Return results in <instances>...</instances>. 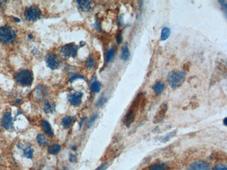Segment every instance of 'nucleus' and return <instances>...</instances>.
Listing matches in <instances>:
<instances>
[{
    "label": "nucleus",
    "mask_w": 227,
    "mask_h": 170,
    "mask_svg": "<svg viewBox=\"0 0 227 170\" xmlns=\"http://www.w3.org/2000/svg\"><path fill=\"white\" fill-rule=\"evenodd\" d=\"M141 100H142V94H139V96L136 97V100H134V102L131 106L130 109H129L127 113L126 114L123 122H124L125 125L126 126H127V127L130 126L131 123L134 122L135 117H136V114L138 111V109H139V108L140 104V103L141 102Z\"/></svg>",
    "instance_id": "nucleus-1"
},
{
    "label": "nucleus",
    "mask_w": 227,
    "mask_h": 170,
    "mask_svg": "<svg viewBox=\"0 0 227 170\" xmlns=\"http://www.w3.org/2000/svg\"><path fill=\"white\" fill-rule=\"evenodd\" d=\"M186 74L183 71H171L168 76L169 85L172 89H176L183 84L185 82Z\"/></svg>",
    "instance_id": "nucleus-2"
},
{
    "label": "nucleus",
    "mask_w": 227,
    "mask_h": 170,
    "mask_svg": "<svg viewBox=\"0 0 227 170\" xmlns=\"http://www.w3.org/2000/svg\"><path fill=\"white\" fill-rule=\"evenodd\" d=\"M16 39V33L8 26L0 27V42L4 44L12 43Z\"/></svg>",
    "instance_id": "nucleus-3"
},
{
    "label": "nucleus",
    "mask_w": 227,
    "mask_h": 170,
    "mask_svg": "<svg viewBox=\"0 0 227 170\" xmlns=\"http://www.w3.org/2000/svg\"><path fill=\"white\" fill-rule=\"evenodd\" d=\"M16 81L22 86H30L33 82L32 73L26 69L19 71L16 75Z\"/></svg>",
    "instance_id": "nucleus-4"
},
{
    "label": "nucleus",
    "mask_w": 227,
    "mask_h": 170,
    "mask_svg": "<svg viewBox=\"0 0 227 170\" xmlns=\"http://www.w3.org/2000/svg\"><path fill=\"white\" fill-rule=\"evenodd\" d=\"M24 16L28 21H36L41 18V12L38 7H31L26 8Z\"/></svg>",
    "instance_id": "nucleus-5"
},
{
    "label": "nucleus",
    "mask_w": 227,
    "mask_h": 170,
    "mask_svg": "<svg viewBox=\"0 0 227 170\" xmlns=\"http://www.w3.org/2000/svg\"><path fill=\"white\" fill-rule=\"evenodd\" d=\"M77 51L78 48L73 43L66 45L62 48V53L66 57L75 58L77 55Z\"/></svg>",
    "instance_id": "nucleus-6"
},
{
    "label": "nucleus",
    "mask_w": 227,
    "mask_h": 170,
    "mask_svg": "<svg viewBox=\"0 0 227 170\" xmlns=\"http://www.w3.org/2000/svg\"><path fill=\"white\" fill-rule=\"evenodd\" d=\"M167 111H168V105L166 104V103H163V104L160 106L159 110L157 111L156 114H155L153 119L154 123L157 124V123H159L162 122V121H163V119H164Z\"/></svg>",
    "instance_id": "nucleus-7"
},
{
    "label": "nucleus",
    "mask_w": 227,
    "mask_h": 170,
    "mask_svg": "<svg viewBox=\"0 0 227 170\" xmlns=\"http://www.w3.org/2000/svg\"><path fill=\"white\" fill-rule=\"evenodd\" d=\"M2 126L6 130H12L13 128V118L11 112H7L2 117Z\"/></svg>",
    "instance_id": "nucleus-8"
},
{
    "label": "nucleus",
    "mask_w": 227,
    "mask_h": 170,
    "mask_svg": "<svg viewBox=\"0 0 227 170\" xmlns=\"http://www.w3.org/2000/svg\"><path fill=\"white\" fill-rule=\"evenodd\" d=\"M83 94L82 92L77 91L75 93L69 94L68 95V100L71 103V105L73 106L79 105L82 101V97Z\"/></svg>",
    "instance_id": "nucleus-9"
},
{
    "label": "nucleus",
    "mask_w": 227,
    "mask_h": 170,
    "mask_svg": "<svg viewBox=\"0 0 227 170\" xmlns=\"http://www.w3.org/2000/svg\"><path fill=\"white\" fill-rule=\"evenodd\" d=\"M189 170H210V168L205 161H196L189 167Z\"/></svg>",
    "instance_id": "nucleus-10"
},
{
    "label": "nucleus",
    "mask_w": 227,
    "mask_h": 170,
    "mask_svg": "<svg viewBox=\"0 0 227 170\" xmlns=\"http://www.w3.org/2000/svg\"><path fill=\"white\" fill-rule=\"evenodd\" d=\"M46 64L48 67L54 70V69L58 68L59 61L55 55H50L46 59Z\"/></svg>",
    "instance_id": "nucleus-11"
},
{
    "label": "nucleus",
    "mask_w": 227,
    "mask_h": 170,
    "mask_svg": "<svg viewBox=\"0 0 227 170\" xmlns=\"http://www.w3.org/2000/svg\"><path fill=\"white\" fill-rule=\"evenodd\" d=\"M78 4L80 8L83 11H89L91 9V2L87 0H78Z\"/></svg>",
    "instance_id": "nucleus-12"
},
{
    "label": "nucleus",
    "mask_w": 227,
    "mask_h": 170,
    "mask_svg": "<svg viewBox=\"0 0 227 170\" xmlns=\"http://www.w3.org/2000/svg\"><path fill=\"white\" fill-rule=\"evenodd\" d=\"M41 125H42V127H43V128H44L45 132H46V133L49 135V136L53 137L54 135V132L53 131V129H52V127H51L50 123H48L47 121L44 120V121H42Z\"/></svg>",
    "instance_id": "nucleus-13"
},
{
    "label": "nucleus",
    "mask_w": 227,
    "mask_h": 170,
    "mask_svg": "<svg viewBox=\"0 0 227 170\" xmlns=\"http://www.w3.org/2000/svg\"><path fill=\"white\" fill-rule=\"evenodd\" d=\"M121 58L125 60V61H127L130 58V52L128 48V46L126 44H124L122 48V54Z\"/></svg>",
    "instance_id": "nucleus-14"
},
{
    "label": "nucleus",
    "mask_w": 227,
    "mask_h": 170,
    "mask_svg": "<svg viewBox=\"0 0 227 170\" xmlns=\"http://www.w3.org/2000/svg\"><path fill=\"white\" fill-rule=\"evenodd\" d=\"M165 89V85L162 82H157L153 86V90L155 94H162Z\"/></svg>",
    "instance_id": "nucleus-15"
},
{
    "label": "nucleus",
    "mask_w": 227,
    "mask_h": 170,
    "mask_svg": "<svg viewBox=\"0 0 227 170\" xmlns=\"http://www.w3.org/2000/svg\"><path fill=\"white\" fill-rule=\"evenodd\" d=\"M21 149L23 151V155L25 158H29V159H31L33 158L34 150L32 148H31L30 146H23Z\"/></svg>",
    "instance_id": "nucleus-16"
},
{
    "label": "nucleus",
    "mask_w": 227,
    "mask_h": 170,
    "mask_svg": "<svg viewBox=\"0 0 227 170\" xmlns=\"http://www.w3.org/2000/svg\"><path fill=\"white\" fill-rule=\"evenodd\" d=\"M73 121H74L73 118L71 116H67L65 117L64 118H63V119L62 121V124L63 126V127L64 128H69L73 123Z\"/></svg>",
    "instance_id": "nucleus-17"
},
{
    "label": "nucleus",
    "mask_w": 227,
    "mask_h": 170,
    "mask_svg": "<svg viewBox=\"0 0 227 170\" xmlns=\"http://www.w3.org/2000/svg\"><path fill=\"white\" fill-rule=\"evenodd\" d=\"M55 109V105L54 103H50L49 102H45L44 107V111L45 113L46 114H50L53 113Z\"/></svg>",
    "instance_id": "nucleus-18"
},
{
    "label": "nucleus",
    "mask_w": 227,
    "mask_h": 170,
    "mask_svg": "<svg viewBox=\"0 0 227 170\" xmlns=\"http://www.w3.org/2000/svg\"><path fill=\"white\" fill-rule=\"evenodd\" d=\"M168 166L166 163L154 164L149 168V170H167Z\"/></svg>",
    "instance_id": "nucleus-19"
},
{
    "label": "nucleus",
    "mask_w": 227,
    "mask_h": 170,
    "mask_svg": "<svg viewBox=\"0 0 227 170\" xmlns=\"http://www.w3.org/2000/svg\"><path fill=\"white\" fill-rule=\"evenodd\" d=\"M61 150V146L59 145H57V144H54V145L50 146L49 148H48V151L51 155H57Z\"/></svg>",
    "instance_id": "nucleus-20"
},
{
    "label": "nucleus",
    "mask_w": 227,
    "mask_h": 170,
    "mask_svg": "<svg viewBox=\"0 0 227 170\" xmlns=\"http://www.w3.org/2000/svg\"><path fill=\"white\" fill-rule=\"evenodd\" d=\"M171 35V30L168 27H163L161 34V41H166Z\"/></svg>",
    "instance_id": "nucleus-21"
},
{
    "label": "nucleus",
    "mask_w": 227,
    "mask_h": 170,
    "mask_svg": "<svg viewBox=\"0 0 227 170\" xmlns=\"http://www.w3.org/2000/svg\"><path fill=\"white\" fill-rule=\"evenodd\" d=\"M101 83L98 81H94L91 84L90 86V89L91 91L93 92V93H99L101 90Z\"/></svg>",
    "instance_id": "nucleus-22"
},
{
    "label": "nucleus",
    "mask_w": 227,
    "mask_h": 170,
    "mask_svg": "<svg viewBox=\"0 0 227 170\" xmlns=\"http://www.w3.org/2000/svg\"><path fill=\"white\" fill-rule=\"evenodd\" d=\"M45 94V91L43 89V87H41V86L36 88V90L34 91V96H35L37 99H42L43 97H44Z\"/></svg>",
    "instance_id": "nucleus-23"
},
{
    "label": "nucleus",
    "mask_w": 227,
    "mask_h": 170,
    "mask_svg": "<svg viewBox=\"0 0 227 170\" xmlns=\"http://www.w3.org/2000/svg\"><path fill=\"white\" fill-rule=\"evenodd\" d=\"M115 56V50L113 48L109 49L107 52V54H106V62H111L113 59L114 58Z\"/></svg>",
    "instance_id": "nucleus-24"
},
{
    "label": "nucleus",
    "mask_w": 227,
    "mask_h": 170,
    "mask_svg": "<svg viewBox=\"0 0 227 170\" xmlns=\"http://www.w3.org/2000/svg\"><path fill=\"white\" fill-rule=\"evenodd\" d=\"M86 67H87L89 70L94 68V65H95V62H94V59L92 57H89L88 59L86 61Z\"/></svg>",
    "instance_id": "nucleus-25"
},
{
    "label": "nucleus",
    "mask_w": 227,
    "mask_h": 170,
    "mask_svg": "<svg viewBox=\"0 0 227 170\" xmlns=\"http://www.w3.org/2000/svg\"><path fill=\"white\" fill-rule=\"evenodd\" d=\"M37 142H38L40 146H44L46 144V140H45V137L44 135L43 134H39L37 135L36 137Z\"/></svg>",
    "instance_id": "nucleus-26"
},
{
    "label": "nucleus",
    "mask_w": 227,
    "mask_h": 170,
    "mask_svg": "<svg viewBox=\"0 0 227 170\" xmlns=\"http://www.w3.org/2000/svg\"><path fill=\"white\" fill-rule=\"evenodd\" d=\"M99 118V114H94V115L91 117V118L89 119L88 122H87V128H90L91 127H92V126L94 125V122H96L97 119Z\"/></svg>",
    "instance_id": "nucleus-27"
},
{
    "label": "nucleus",
    "mask_w": 227,
    "mask_h": 170,
    "mask_svg": "<svg viewBox=\"0 0 227 170\" xmlns=\"http://www.w3.org/2000/svg\"><path fill=\"white\" fill-rule=\"evenodd\" d=\"M176 133H177V131H176L169 132V133L168 135H166V136L164 137H163V139L162 140V142H168V141L170 140L172 137H173L175 136V135H176Z\"/></svg>",
    "instance_id": "nucleus-28"
},
{
    "label": "nucleus",
    "mask_w": 227,
    "mask_h": 170,
    "mask_svg": "<svg viewBox=\"0 0 227 170\" xmlns=\"http://www.w3.org/2000/svg\"><path fill=\"white\" fill-rule=\"evenodd\" d=\"M107 101V99H106L105 97H100L99 100L97 101L96 105L97 107H99V108H102L103 105H105V103Z\"/></svg>",
    "instance_id": "nucleus-29"
},
{
    "label": "nucleus",
    "mask_w": 227,
    "mask_h": 170,
    "mask_svg": "<svg viewBox=\"0 0 227 170\" xmlns=\"http://www.w3.org/2000/svg\"><path fill=\"white\" fill-rule=\"evenodd\" d=\"M108 167V162H105L102 163L101 165L99 166L95 170H106Z\"/></svg>",
    "instance_id": "nucleus-30"
},
{
    "label": "nucleus",
    "mask_w": 227,
    "mask_h": 170,
    "mask_svg": "<svg viewBox=\"0 0 227 170\" xmlns=\"http://www.w3.org/2000/svg\"><path fill=\"white\" fill-rule=\"evenodd\" d=\"M213 170H227V168L226 165H217L213 167Z\"/></svg>",
    "instance_id": "nucleus-31"
},
{
    "label": "nucleus",
    "mask_w": 227,
    "mask_h": 170,
    "mask_svg": "<svg viewBox=\"0 0 227 170\" xmlns=\"http://www.w3.org/2000/svg\"><path fill=\"white\" fill-rule=\"evenodd\" d=\"M69 161L71 163H76L77 160H78V158H77V156L76 155L74 154H70L69 155Z\"/></svg>",
    "instance_id": "nucleus-32"
},
{
    "label": "nucleus",
    "mask_w": 227,
    "mask_h": 170,
    "mask_svg": "<svg viewBox=\"0 0 227 170\" xmlns=\"http://www.w3.org/2000/svg\"><path fill=\"white\" fill-rule=\"evenodd\" d=\"M77 79H85V77L82 76H80V75H75V76H73L72 77H71V78L70 79V81L73 82L74 80H76Z\"/></svg>",
    "instance_id": "nucleus-33"
},
{
    "label": "nucleus",
    "mask_w": 227,
    "mask_h": 170,
    "mask_svg": "<svg viewBox=\"0 0 227 170\" xmlns=\"http://www.w3.org/2000/svg\"><path fill=\"white\" fill-rule=\"evenodd\" d=\"M116 41L117 43H121L122 41V31H120V32L117 34V37H116Z\"/></svg>",
    "instance_id": "nucleus-34"
},
{
    "label": "nucleus",
    "mask_w": 227,
    "mask_h": 170,
    "mask_svg": "<svg viewBox=\"0 0 227 170\" xmlns=\"http://www.w3.org/2000/svg\"><path fill=\"white\" fill-rule=\"evenodd\" d=\"M86 119H87V118H86V117H85V118H84V119H81V121H80V123H79L80 128H81V127H82V126H83V123H84V122H85V120H86Z\"/></svg>",
    "instance_id": "nucleus-35"
},
{
    "label": "nucleus",
    "mask_w": 227,
    "mask_h": 170,
    "mask_svg": "<svg viewBox=\"0 0 227 170\" xmlns=\"http://www.w3.org/2000/svg\"><path fill=\"white\" fill-rule=\"evenodd\" d=\"M226 119H227V118H226V117H225V119H224V121H223L224 125H225V126H227V123H226V122H227V120H226Z\"/></svg>",
    "instance_id": "nucleus-36"
},
{
    "label": "nucleus",
    "mask_w": 227,
    "mask_h": 170,
    "mask_svg": "<svg viewBox=\"0 0 227 170\" xmlns=\"http://www.w3.org/2000/svg\"><path fill=\"white\" fill-rule=\"evenodd\" d=\"M13 19H14V21H16V22H20V21H20V19H19V18H14Z\"/></svg>",
    "instance_id": "nucleus-37"
},
{
    "label": "nucleus",
    "mask_w": 227,
    "mask_h": 170,
    "mask_svg": "<svg viewBox=\"0 0 227 170\" xmlns=\"http://www.w3.org/2000/svg\"><path fill=\"white\" fill-rule=\"evenodd\" d=\"M29 38H30V39H32L33 38V36L32 35H30V36H29Z\"/></svg>",
    "instance_id": "nucleus-38"
},
{
    "label": "nucleus",
    "mask_w": 227,
    "mask_h": 170,
    "mask_svg": "<svg viewBox=\"0 0 227 170\" xmlns=\"http://www.w3.org/2000/svg\"><path fill=\"white\" fill-rule=\"evenodd\" d=\"M16 102H17V103H20V102H21V100H20V99H18V100H16Z\"/></svg>",
    "instance_id": "nucleus-39"
},
{
    "label": "nucleus",
    "mask_w": 227,
    "mask_h": 170,
    "mask_svg": "<svg viewBox=\"0 0 227 170\" xmlns=\"http://www.w3.org/2000/svg\"><path fill=\"white\" fill-rule=\"evenodd\" d=\"M62 170H70L69 169H68V168H64V169H63Z\"/></svg>",
    "instance_id": "nucleus-40"
}]
</instances>
